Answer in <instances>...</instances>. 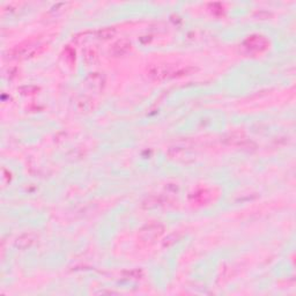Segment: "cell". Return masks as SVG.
<instances>
[{
    "label": "cell",
    "mask_w": 296,
    "mask_h": 296,
    "mask_svg": "<svg viewBox=\"0 0 296 296\" xmlns=\"http://www.w3.org/2000/svg\"><path fill=\"white\" fill-rule=\"evenodd\" d=\"M188 71H193V68L185 67L176 70L175 65H158L153 66L150 70V75L152 78H154L155 80H161V79L169 78V77H176V74L188 73Z\"/></svg>",
    "instance_id": "obj_1"
},
{
    "label": "cell",
    "mask_w": 296,
    "mask_h": 296,
    "mask_svg": "<svg viewBox=\"0 0 296 296\" xmlns=\"http://www.w3.org/2000/svg\"><path fill=\"white\" fill-rule=\"evenodd\" d=\"M244 47L248 51L251 52H261L266 50L268 47V41L264 36L255 35L246 39L244 42Z\"/></svg>",
    "instance_id": "obj_2"
},
{
    "label": "cell",
    "mask_w": 296,
    "mask_h": 296,
    "mask_svg": "<svg viewBox=\"0 0 296 296\" xmlns=\"http://www.w3.org/2000/svg\"><path fill=\"white\" fill-rule=\"evenodd\" d=\"M163 231V227L159 223H153V225L147 226L146 228H143L140 233V237L143 242H152L155 238L160 236Z\"/></svg>",
    "instance_id": "obj_3"
},
{
    "label": "cell",
    "mask_w": 296,
    "mask_h": 296,
    "mask_svg": "<svg viewBox=\"0 0 296 296\" xmlns=\"http://www.w3.org/2000/svg\"><path fill=\"white\" fill-rule=\"evenodd\" d=\"M131 43H128L126 41H119L112 47V54L116 56H121L130 50Z\"/></svg>",
    "instance_id": "obj_4"
}]
</instances>
